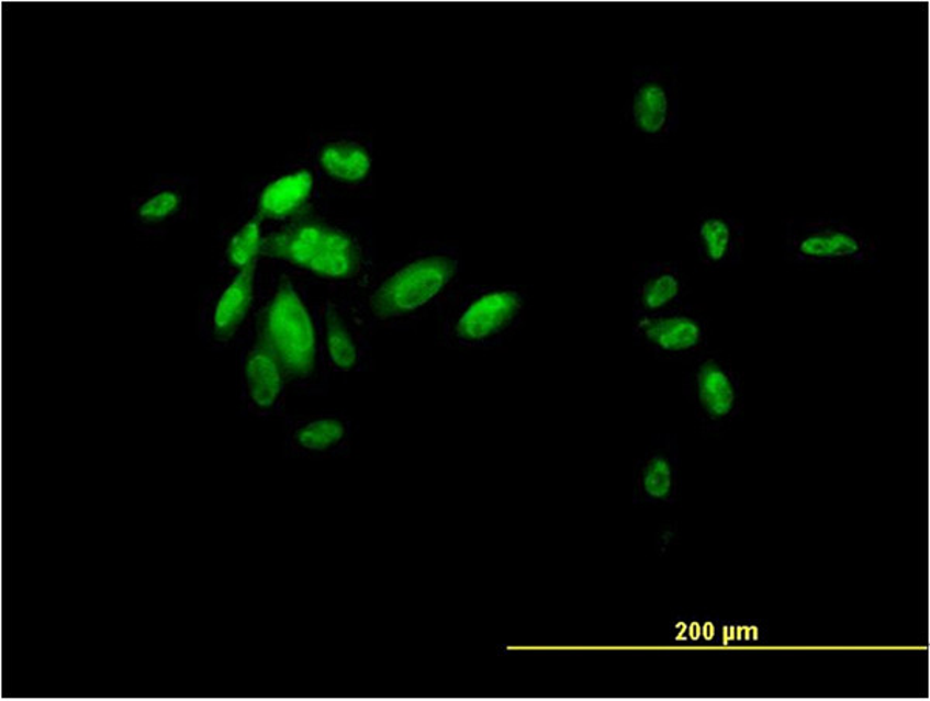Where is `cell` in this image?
<instances>
[{
	"mask_svg": "<svg viewBox=\"0 0 930 701\" xmlns=\"http://www.w3.org/2000/svg\"><path fill=\"white\" fill-rule=\"evenodd\" d=\"M259 256L288 260L323 278L348 279L360 269V250L356 240L340 229L309 216L307 211L292 218L280 231L264 237Z\"/></svg>",
	"mask_w": 930,
	"mask_h": 701,
	"instance_id": "1",
	"label": "cell"
},
{
	"mask_svg": "<svg viewBox=\"0 0 930 701\" xmlns=\"http://www.w3.org/2000/svg\"><path fill=\"white\" fill-rule=\"evenodd\" d=\"M258 333L272 346L285 375L307 376L314 371V326L288 278L282 276L277 295L259 312Z\"/></svg>",
	"mask_w": 930,
	"mask_h": 701,
	"instance_id": "2",
	"label": "cell"
},
{
	"mask_svg": "<svg viewBox=\"0 0 930 701\" xmlns=\"http://www.w3.org/2000/svg\"><path fill=\"white\" fill-rule=\"evenodd\" d=\"M457 262L448 258L421 259L380 285L371 299L379 318L406 315L433 299L453 279Z\"/></svg>",
	"mask_w": 930,
	"mask_h": 701,
	"instance_id": "3",
	"label": "cell"
},
{
	"mask_svg": "<svg viewBox=\"0 0 930 701\" xmlns=\"http://www.w3.org/2000/svg\"><path fill=\"white\" fill-rule=\"evenodd\" d=\"M522 307L517 293L496 292L470 305L458 323V335L467 341H480L507 326Z\"/></svg>",
	"mask_w": 930,
	"mask_h": 701,
	"instance_id": "4",
	"label": "cell"
},
{
	"mask_svg": "<svg viewBox=\"0 0 930 701\" xmlns=\"http://www.w3.org/2000/svg\"><path fill=\"white\" fill-rule=\"evenodd\" d=\"M312 186H314V179L307 171L281 177L264 190L259 199L258 213L264 218H273V221L299 217L306 213Z\"/></svg>",
	"mask_w": 930,
	"mask_h": 701,
	"instance_id": "5",
	"label": "cell"
},
{
	"mask_svg": "<svg viewBox=\"0 0 930 701\" xmlns=\"http://www.w3.org/2000/svg\"><path fill=\"white\" fill-rule=\"evenodd\" d=\"M247 382L251 399L259 407H270L280 397L285 371L272 346L261 333L247 360Z\"/></svg>",
	"mask_w": 930,
	"mask_h": 701,
	"instance_id": "6",
	"label": "cell"
},
{
	"mask_svg": "<svg viewBox=\"0 0 930 701\" xmlns=\"http://www.w3.org/2000/svg\"><path fill=\"white\" fill-rule=\"evenodd\" d=\"M256 263L258 259L251 260L248 265L240 269L235 281L225 290L214 312V337L220 341H228L239 329L246 319L254 301V285Z\"/></svg>",
	"mask_w": 930,
	"mask_h": 701,
	"instance_id": "7",
	"label": "cell"
},
{
	"mask_svg": "<svg viewBox=\"0 0 930 701\" xmlns=\"http://www.w3.org/2000/svg\"><path fill=\"white\" fill-rule=\"evenodd\" d=\"M320 161L330 177L346 183L361 182L371 169L367 150L356 143H330L323 149Z\"/></svg>",
	"mask_w": 930,
	"mask_h": 701,
	"instance_id": "8",
	"label": "cell"
},
{
	"mask_svg": "<svg viewBox=\"0 0 930 701\" xmlns=\"http://www.w3.org/2000/svg\"><path fill=\"white\" fill-rule=\"evenodd\" d=\"M698 392L704 409L715 418L728 416L736 403V392L728 373L715 361H707L699 369Z\"/></svg>",
	"mask_w": 930,
	"mask_h": 701,
	"instance_id": "9",
	"label": "cell"
},
{
	"mask_svg": "<svg viewBox=\"0 0 930 701\" xmlns=\"http://www.w3.org/2000/svg\"><path fill=\"white\" fill-rule=\"evenodd\" d=\"M646 333L651 342L669 352L692 349L702 339V329L698 324L685 316L654 320L646 327Z\"/></svg>",
	"mask_w": 930,
	"mask_h": 701,
	"instance_id": "10",
	"label": "cell"
},
{
	"mask_svg": "<svg viewBox=\"0 0 930 701\" xmlns=\"http://www.w3.org/2000/svg\"><path fill=\"white\" fill-rule=\"evenodd\" d=\"M635 118L639 129L647 134H657L664 127L668 118V97L658 84H647L635 98Z\"/></svg>",
	"mask_w": 930,
	"mask_h": 701,
	"instance_id": "11",
	"label": "cell"
},
{
	"mask_svg": "<svg viewBox=\"0 0 930 701\" xmlns=\"http://www.w3.org/2000/svg\"><path fill=\"white\" fill-rule=\"evenodd\" d=\"M327 347L330 358L337 368L349 371L356 365L357 350L354 346L351 335L346 330L345 324L334 307H327L326 313Z\"/></svg>",
	"mask_w": 930,
	"mask_h": 701,
	"instance_id": "12",
	"label": "cell"
},
{
	"mask_svg": "<svg viewBox=\"0 0 930 701\" xmlns=\"http://www.w3.org/2000/svg\"><path fill=\"white\" fill-rule=\"evenodd\" d=\"M264 217L256 213L248 224L235 234L228 244L227 256L232 265L244 269L251 260L258 259L261 247V224Z\"/></svg>",
	"mask_w": 930,
	"mask_h": 701,
	"instance_id": "13",
	"label": "cell"
},
{
	"mask_svg": "<svg viewBox=\"0 0 930 701\" xmlns=\"http://www.w3.org/2000/svg\"><path fill=\"white\" fill-rule=\"evenodd\" d=\"M860 251V244L845 233L816 234L800 245V252L811 258H847Z\"/></svg>",
	"mask_w": 930,
	"mask_h": 701,
	"instance_id": "14",
	"label": "cell"
},
{
	"mask_svg": "<svg viewBox=\"0 0 930 701\" xmlns=\"http://www.w3.org/2000/svg\"><path fill=\"white\" fill-rule=\"evenodd\" d=\"M345 428L335 420H320L307 425L299 432L301 446L312 451H323L340 442Z\"/></svg>",
	"mask_w": 930,
	"mask_h": 701,
	"instance_id": "15",
	"label": "cell"
},
{
	"mask_svg": "<svg viewBox=\"0 0 930 701\" xmlns=\"http://www.w3.org/2000/svg\"><path fill=\"white\" fill-rule=\"evenodd\" d=\"M643 488L654 499H665L672 489V470L668 460L654 457L643 473Z\"/></svg>",
	"mask_w": 930,
	"mask_h": 701,
	"instance_id": "16",
	"label": "cell"
},
{
	"mask_svg": "<svg viewBox=\"0 0 930 701\" xmlns=\"http://www.w3.org/2000/svg\"><path fill=\"white\" fill-rule=\"evenodd\" d=\"M702 237L706 245L707 256L711 260H721L728 252L730 231L721 218H709L702 226Z\"/></svg>",
	"mask_w": 930,
	"mask_h": 701,
	"instance_id": "17",
	"label": "cell"
},
{
	"mask_svg": "<svg viewBox=\"0 0 930 701\" xmlns=\"http://www.w3.org/2000/svg\"><path fill=\"white\" fill-rule=\"evenodd\" d=\"M677 292H680V284L676 278L672 274H662L650 281L643 289V305L650 310H658L675 299Z\"/></svg>",
	"mask_w": 930,
	"mask_h": 701,
	"instance_id": "18",
	"label": "cell"
},
{
	"mask_svg": "<svg viewBox=\"0 0 930 701\" xmlns=\"http://www.w3.org/2000/svg\"><path fill=\"white\" fill-rule=\"evenodd\" d=\"M179 206L180 197L176 192H161L143 203L142 208L138 210V216L145 222H160L175 214Z\"/></svg>",
	"mask_w": 930,
	"mask_h": 701,
	"instance_id": "19",
	"label": "cell"
}]
</instances>
